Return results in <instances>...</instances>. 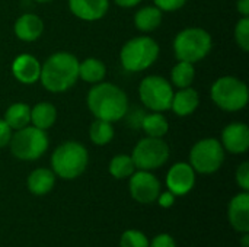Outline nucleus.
Here are the masks:
<instances>
[{
	"label": "nucleus",
	"instance_id": "f257e3e1",
	"mask_svg": "<svg viewBox=\"0 0 249 247\" xmlns=\"http://www.w3.org/2000/svg\"><path fill=\"white\" fill-rule=\"evenodd\" d=\"M86 103L96 119L108 122L120 121L128 111V98L125 92L112 83H95L88 93Z\"/></svg>",
	"mask_w": 249,
	"mask_h": 247
},
{
	"label": "nucleus",
	"instance_id": "f03ea898",
	"mask_svg": "<svg viewBox=\"0 0 249 247\" xmlns=\"http://www.w3.org/2000/svg\"><path fill=\"white\" fill-rule=\"evenodd\" d=\"M79 79V60L70 52H54L41 66L39 80L51 93H63Z\"/></svg>",
	"mask_w": 249,
	"mask_h": 247
},
{
	"label": "nucleus",
	"instance_id": "7ed1b4c3",
	"mask_svg": "<svg viewBox=\"0 0 249 247\" xmlns=\"http://www.w3.org/2000/svg\"><path fill=\"white\" fill-rule=\"evenodd\" d=\"M88 163V150L77 141H66L60 144L51 156V167L54 175L66 181L79 178L86 170Z\"/></svg>",
	"mask_w": 249,
	"mask_h": 247
},
{
	"label": "nucleus",
	"instance_id": "20e7f679",
	"mask_svg": "<svg viewBox=\"0 0 249 247\" xmlns=\"http://www.w3.org/2000/svg\"><path fill=\"white\" fill-rule=\"evenodd\" d=\"M213 41L203 28H185L174 39V52L178 61L198 63L212 51Z\"/></svg>",
	"mask_w": 249,
	"mask_h": 247
},
{
	"label": "nucleus",
	"instance_id": "39448f33",
	"mask_svg": "<svg viewBox=\"0 0 249 247\" xmlns=\"http://www.w3.org/2000/svg\"><path fill=\"white\" fill-rule=\"evenodd\" d=\"M159 57V44L150 36H136L124 44L120 52L121 66L127 71L139 73L150 66Z\"/></svg>",
	"mask_w": 249,
	"mask_h": 247
},
{
	"label": "nucleus",
	"instance_id": "423d86ee",
	"mask_svg": "<svg viewBox=\"0 0 249 247\" xmlns=\"http://www.w3.org/2000/svg\"><path fill=\"white\" fill-rule=\"evenodd\" d=\"M212 100L226 112L242 111L249 99L247 83L233 76H223L217 79L210 89Z\"/></svg>",
	"mask_w": 249,
	"mask_h": 247
},
{
	"label": "nucleus",
	"instance_id": "0eeeda50",
	"mask_svg": "<svg viewBox=\"0 0 249 247\" xmlns=\"http://www.w3.org/2000/svg\"><path fill=\"white\" fill-rule=\"evenodd\" d=\"M48 135L44 130L26 125L16 130L9 141L12 154L23 162H32L39 159L48 150Z\"/></svg>",
	"mask_w": 249,
	"mask_h": 247
},
{
	"label": "nucleus",
	"instance_id": "6e6552de",
	"mask_svg": "<svg viewBox=\"0 0 249 247\" xmlns=\"http://www.w3.org/2000/svg\"><path fill=\"white\" fill-rule=\"evenodd\" d=\"M225 162V148L216 138H203L197 141L190 151L191 167L203 175L217 172Z\"/></svg>",
	"mask_w": 249,
	"mask_h": 247
},
{
	"label": "nucleus",
	"instance_id": "1a4fd4ad",
	"mask_svg": "<svg viewBox=\"0 0 249 247\" xmlns=\"http://www.w3.org/2000/svg\"><path fill=\"white\" fill-rule=\"evenodd\" d=\"M139 96L147 109L153 112H163L171 109L174 89L165 77L147 76L140 82Z\"/></svg>",
	"mask_w": 249,
	"mask_h": 247
},
{
	"label": "nucleus",
	"instance_id": "9d476101",
	"mask_svg": "<svg viewBox=\"0 0 249 247\" xmlns=\"http://www.w3.org/2000/svg\"><path fill=\"white\" fill-rule=\"evenodd\" d=\"M169 146L156 137H146L142 138L131 154L136 169L139 170H155L162 167L169 159Z\"/></svg>",
	"mask_w": 249,
	"mask_h": 247
},
{
	"label": "nucleus",
	"instance_id": "9b49d317",
	"mask_svg": "<svg viewBox=\"0 0 249 247\" xmlns=\"http://www.w3.org/2000/svg\"><path fill=\"white\" fill-rule=\"evenodd\" d=\"M128 189L134 201L140 204H152L160 194V182L149 170H139L130 176Z\"/></svg>",
	"mask_w": 249,
	"mask_h": 247
},
{
	"label": "nucleus",
	"instance_id": "f8f14e48",
	"mask_svg": "<svg viewBox=\"0 0 249 247\" xmlns=\"http://www.w3.org/2000/svg\"><path fill=\"white\" fill-rule=\"evenodd\" d=\"M196 185V170L190 163H175L166 175V186L175 197L187 195Z\"/></svg>",
	"mask_w": 249,
	"mask_h": 247
},
{
	"label": "nucleus",
	"instance_id": "ddd939ff",
	"mask_svg": "<svg viewBox=\"0 0 249 247\" xmlns=\"http://www.w3.org/2000/svg\"><path fill=\"white\" fill-rule=\"evenodd\" d=\"M222 146L232 154H244L249 148V128L244 122H232L222 131Z\"/></svg>",
	"mask_w": 249,
	"mask_h": 247
},
{
	"label": "nucleus",
	"instance_id": "4468645a",
	"mask_svg": "<svg viewBox=\"0 0 249 247\" xmlns=\"http://www.w3.org/2000/svg\"><path fill=\"white\" fill-rule=\"evenodd\" d=\"M69 9L76 17L93 22L107 15L109 0H69Z\"/></svg>",
	"mask_w": 249,
	"mask_h": 247
},
{
	"label": "nucleus",
	"instance_id": "2eb2a0df",
	"mask_svg": "<svg viewBox=\"0 0 249 247\" xmlns=\"http://www.w3.org/2000/svg\"><path fill=\"white\" fill-rule=\"evenodd\" d=\"M12 74L23 84H34L39 80L41 64L31 54H20L12 64Z\"/></svg>",
	"mask_w": 249,
	"mask_h": 247
},
{
	"label": "nucleus",
	"instance_id": "dca6fc26",
	"mask_svg": "<svg viewBox=\"0 0 249 247\" xmlns=\"http://www.w3.org/2000/svg\"><path fill=\"white\" fill-rule=\"evenodd\" d=\"M229 221L239 233H249V194L244 191L232 198L229 204Z\"/></svg>",
	"mask_w": 249,
	"mask_h": 247
},
{
	"label": "nucleus",
	"instance_id": "f3484780",
	"mask_svg": "<svg viewBox=\"0 0 249 247\" xmlns=\"http://www.w3.org/2000/svg\"><path fill=\"white\" fill-rule=\"evenodd\" d=\"M15 35L23 42H34L36 41L44 31V22L39 16L34 13H23L19 16L13 26Z\"/></svg>",
	"mask_w": 249,
	"mask_h": 247
},
{
	"label": "nucleus",
	"instance_id": "a211bd4d",
	"mask_svg": "<svg viewBox=\"0 0 249 247\" xmlns=\"http://www.w3.org/2000/svg\"><path fill=\"white\" fill-rule=\"evenodd\" d=\"M198 105H200V95L196 89L190 86V87L179 89L177 93H174L171 109L178 116H187L191 115L198 108Z\"/></svg>",
	"mask_w": 249,
	"mask_h": 247
},
{
	"label": "nucleus",
	"instance_id": "6ab92c4d",
	"mask_svg": "<svg viewBox=\"0 0 249 247\" xmlns=\"http://www.w3.org/2000/svg\"><path fill=\"white\" fill-rule=\"evenodd\" d=\"M54 183H55L54 172L51 169H45V167H38V169L32 170L26 181L28 189L31 191V194H34L36 197L47 195L54 188Z\"/></svg>",
	"mask_w": 249,
	"mask_h": 247
},
{
	"label": "nucleus",
	"instance_id": "aec40b11",
	"mask_svg": "<svg viewBox=\"0 0 249 247\" xmlns=\"http://www.w3.org/2000/svg\"><path fill=\"white\" fill-rule=\"evenodd\" d=\"M57 119V109L50 102H39L31 108V122L39 130H48Z\"/></svg>",
	"mask_w": 249,
	"mask_h": 247
},
{
	"label": "nucleus",
	"instance_id": "412c9836",
	"mask_svg": "<svg viewBox=\"0 0 249 247\" xmlns=\"http://www.w3.org/2000/svg\"><path fill=\"white\" fill-rule=\"evenodd\" d=\"M162 23V10L156 6H144L134 15V25L142 32H152Z\"/></svg>",
	"mask_w": 249,
	"mask_h": 247
},
{
	"label": "nucleus",
	"instance_id": "4be33fe9",
	"mask_svg": "<svg viewBox=\"0 0 249 247\" xmlns=\"http://www.w3.org/2000/svg\"><path fill=\"white\" fill-rule=\"evenodd\" d=\"M4 122L12 130H20L31 122V108L23 102L12 103L4 112Z\"/></svg>",
	"mask_w": 249,
	"mask_h": 247
},
{
	"label": "nucleus",
	"instance_id": "5701e85b",
	"mask_svg": "<svg viewBox=\"0 0 249 247\" xmlns=\"http://www.w3.org/2000/svg\"><path fill=\"white\" fill-rule=\"evenodd\" d=\"M107 74L105 64L98 58H86L82 63H79V77L86 83H99L104 80Z\"/></svg>",
	"mask_w": 249,
	"mask_h": 247
},
{
	"label": "nucleus",
	"instance_id": "b1692460",
	"mask_svg": "<svg viewBox=\"0 0 249 247\" xmlns=\"http://www.w3.org/2000/svg\"><path fill=\"white\" fill-rule=\"evenodd\" d=\"M142 128L144 130V132L147 134V137L162 138L163 135L168 134L169 124H168L166 118L160 112H153V114H149V115H146L143 118Z\"/></svg>",
	"mask_w": 249,
	"mask_h": 247
},
{
	"label": "nucleus",
	"instance_id": "393cba45",
	"mask_svg": "<svg viewBox=\"0 0 249 247\" xmlns=\"http://www.w3.org/2000/svg\"><path fill=\"white\" fill-rule=\"evenodd\" d=\"M194 77H196L194 64L188 61H178L171 71V80L178 89L190 87L191 83L194 82Z\"/></svg>",
	"mask_w": 249,
	"mask_h": 247
},
{
	"label": "nucleus",
	"instance_id": "a878e982",
	"mask_svg": "<svg viewBox=\"0 0 249 247\" xmlns=\"http://www.w3.org/2000/svg\"><path fill=\"white\" fill-rule=\"evenodd\" d=\"M90 141L96 146H107L114 138V128L112 122L104 119H95L89 128Z\"/></svg>",
	"mask_w": 249,
	"mask_h": 247
},
{
	"label": "nucleus",
	"instance_id": "bb28decb",
	"mask_svg": "<svg viewBox=\"0 0 249 247\" xmlns=\"http://www.w3.org/2000/svg\"><path fill=\"white\" fill-rule=\"evenodd\" d=\"M134 172H136V166H134V162H133L131 156L118 154V156L112 157V160L109 163V173L115 179L130 178Z\"/></svg>",
	"mask_w": 249,
	"mask_h": 247
},
{
	"label": "nucleus",
	"instance_id": "cd10ccee",
	"mask_svg": "<svg viewBox=\"0 0 249 247\" xmlns=\"http://www.w3.org/2000/svg\"><path fill=\"white\" fill-rule=\"evenodd\" d=\"M120 247H149V239L139 230H127L121 236Z\"/></svg>",
	"mask_w": 249,
	"mask_h": 247
},
{
	"label": "nucleus",
	"instance_id": "c85d7f7f",
	"mask_svg": "<svg viewBox=\"0 0 249 247\" xmlns=\"http://www.w3.org/2000/svg\"><path fill=\"white\" fill-rule=\"evenodd\" d=\"M235 41L242 48V51H249V17H242L235 26Z\"/></svg>",
	"mask_w": 249,
	"mask_h": 247
},
{
	"label": "nucleus",
	"instance_id": "c756f323",
	"mask_svg": "<svg viewBox=\"0 0 249 247\" xmlns=\"http://www.w3.org/2000/svg\"><path fill=\"white\" fill-rule=\"evenodd\" d=\"M236 183L242 188V191H249V163L244 162L236 170Z\"/></svg>",
	"mask_w": 249,
	"mask_h": 247
},
{
	"label": "nucleus",
	"instance_id": "7c9ffc66",
	"mask_svg": "<svg viewBox=\"0 0 249 247\" xmlns=\"http://www.w3.org/2000/svg\"><path fill=\"white\" fill-rule=\"evenodd\" d=\"M153 3L162 12H175L181 9L187 3V0H153Z\"/></svg>",
	"mask_w": 249,
	"mask_h": 247
},
{
	"label": "nucleus",
	"instance_id": "2f4dec72",
	"mask_svg": "<svg viewBox=\"0 0 249 247\" xmlns=\"http://www.w3.org/2000/svg\"><path fill=\"white\" fill-rule=\"evenodd\" d=\"M149 247H177V243L172 236L159 234L149 243Z\"/></svg>",
	"mask_w": 249,
	"mask_h": 247
},
{
	"label": "nucleus",
	"instance_id": "473e14b6",
	"mask_svg": "<svg viewBox=\"0 0 249 247\" xmlns=\"http://www.w3.org/2000/svg\"><path fill=\"white\" fill-rule=\"evenodd\" d=\"M12 138V128L4 122V119H0V148L6 147Z\"/></svg>",
	"mask_w": 249,
	"mask_h": 247
},
{
	"label": "nucleus",
	"instance_id": "72a5a7b5",
	"mask_svg": "<svg viewBox=\"0 0 249 247\" xmlns=\"http://www.w3.org/2000/svg\"><path fill=\"white\" fill-rule=\"evenodd\" d=\"M156 201L159 202V205H160L162 208H171V207L174 205V202H175V195H174L171 191L160 192Z\"/></svg>",
	"mask_w": 249,
	"mask_h": 247
},
{
	"label": "nucleus",
	"instance_id": "f704fd0d",
	"mask_svg": "<svg viewBox=\"0 0 249 247\" xmlns=\"http://www.w3.org/2000/svg\"><path fill=\"white\" fill-rule=\"evenodd\" d=\"M236 7L242 17H249V0H238Z\"/></svg>",
	"mask_w": 249,
	"mask_h": 247
},
{
	"label": "nucleus",
	"instance_id": "c9c22d12",
	"mask_svg": "<svg viewBox=\"0 0 249 247\" xmlns=\"http://www.w3.org/2000/svg\"><path fill=\"white\" fill-rule=\"evenodd\" d=\"M115 4L121 6V7H133V6H137L142 0H114Z\"/></svg>",
	"mask_w": 249,
	"mask_h": 247
},
{
	"label": "nucleus",
	"instance_id": "e433bc0d",
	"mask_svg": "<svg viewBox=\"0 0 249 247\" xmlns=\"http://www.w3.org/2000/svg\"><path fill=\"white\" fill-rule=\"evenodd\" d=\"M241 245L242 247H249V233H244V236L241 239Z\"/></svg>",
	"mask_w": 249,
	"mask_h": 247
},
{
	"label": "nucleus",
	"instance_id": "4c0bfd02",
	"mask_svg": "<svg viewBox=\"0 0 249 247\" xmlns=\"http://www.w3.org/2000/svg\"><path fill=\"white\" fill-rule=\"evenodd\" d=\"M34 1H36V3H48L51 0H34Z\"/></svg>",
	"mask_w": 249,
	"mask_h": 247
}]
</instances>
